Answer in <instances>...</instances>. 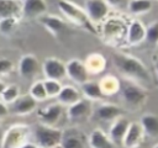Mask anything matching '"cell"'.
I'll use <instances>...</instances> for the list:
<instances>
[{"label": "cell", "instance_id": "1", "mask_svg": "<svg viewBox=\"0 0 158 148\" xmlns=\"http://www.w3.org/2000/svg\"><path fill=\"white\" fill-rule=\"evenodd\" d=\"M112 62L115 68L118 70L121 75L126 78V80L147 85L152 83L151 73L144 65L143 62H141L135 56H130L121 52H115L112 54Z\"/></svg>", "mask_w": 158, "mask_h": 148}, {"label": "cell", "instance_id": "2", "mask_svg": "<svg viewBox=\"0 0 158 148\" xmlns=\"http://www.w3.org/2000/svg\"><path fill=\"white\" fill-rule=\"evenodd\" d=\"M58 9L62 12V15L73 25L84 28L93 35H99L95 25L91 22L85 10L78 4L70 0H58Z\"/></svg>", "mask_w": 158, "mask_h": 148}, {"label": "cell", "instance_id": "3", "mask_svg": "<svg viewBox=\"0 0 158 148\" xmlns=\"http://www.w3.org/2000/svg\"><path fill=\"white\" fill-rule=\"evenodd\" d=\"M63 131L58 127L38 123L32 131L35 144L40 148H56L60 146Z\"/></svg>", "mask_w": 158, "mask_h": 148}, {"label": "cell", "instance_id": "4", "mask_svg": "<svg viewBox=\"0 0 158 148\" xmlns=\"http://www.w3.org/2000/svg\"><path fill=\"white\" fill-rule=\"evenodd\" d=\"M32 130L26 123L11 125L1 138V148H20L28 142Z\"/></svg>", "mask_w": 158, "mask_h": 148}, {"label": "cell", "instance_id": "5", "mask_svg": "<svg viewBox=\"0 0 158 148\" xmlns=\"http://www.w3.org/2000/svg\"><path fill=\"white\" fill-rule=\"evenodd\" d=\"M121 96L126 106L130 109H139L147 101V91L142 85L126 80L125 85H121Z\"/></svg>", "mask_w": 158, "mask_h": 148}, {"label": "cell", "instance_id": "6", "mask_svg": "<svg viewBox=\"0 0 158 148\" xmlns=\"http://www.w3.org/2000/svg\"><path fill=\"white\" fill-rule=\"evenodd\" d=\"M84 10L91 22L100 23L105 21L110 14V5L106 0H86L84 5Z\"/></svg>", "mask_w": 158, "mask_h": 148}, {"label": "cell", "instance_id": "7", "mask_svg": "<svg viewBox=\"0 0 158 148\" xmlns=\"http://www.w3.org/2000/svg\"><path fill=\"white\" fill-rule=\"evenodd\" d=\"M91 113H93L91 101L83 99V97L79 101H77L75 104L68 106V109H67L68 120L74 123H81V122L89 120Z\"/></svg>", "mask_w": 158, "mask_h": 148}, {"label": "cell", "instance_id": "8", "mask_svg": "<svg viewBox=\"0 0 158 148\" xmlns=\"http://www.w3.org/2000/svg\"><path fill=\"white\" fill-rule=\"evenodd\" d=\"M126 31L125 25L118 18L107 20L104 25V32H102V39L109 44H116L118 41H121L123 37L126 38Z\"/></svg>", "mask_w": 158, "mask_h": 148}, {"label": "cell", "instance_id": "9", "mask_svg": "<svg viewBox=\"0 0 158 148\" xmlns=\"http://www.w3.org/2000/svg\"><path fill=\"white\" fill-rule=\"evenodd\" d=\"M42 72L46 79H52L60 81L67 76L65 74V63L56 57H48L44 59L42 64Z\"/></svg>", "mask_w": 158, "mask_h": 148}, {"label": "cell", "instance_id": "10", "mask_svg": "<svg viewBox=\"0 0 158 148\" xmlns=\"http://www.w3.org/2000/svg\"><path fill=\"white\" fill-rule=\"evenodd\" d=\"M64 109L59 102L56 104H51L44 109L38 110L37 116L40 120V123L46 125V126H52V127H57L58 122L60 121L62 116H63Z\"/></svg>", "mask_w": 158, "mask_h": 148}, {"label": "cell", "instance_id": "11", "mask_svg": "<svg viewBox=\"0 0 158 148\" xmlns=\"http://www.w3.org/2000/svg\"><path fill=\"white\" fill-rule=\"evenodd\" d=\"M65 74L72 81L79 85L89 80V73L84 65V62L78 58L70 59L65 63Z\"/></svg>", "mask_w": 158, "mask_h": 148}, {"label": "cell", "instance_id": "12", "mask_svg": "<svg viewBox=\"0 0 158 148\" xmlns=\"http://www.w3.org/2000/svg\"><path fill=\"white\" fill-rule=\"evenodd\" d=\"M86 137L77 127H69L63 131L60 148H85Z\"/></svg>", "mask_w": 158, "mask_h": 148}, {"label": "cell", "instance_id": "13", "mask_svg": "<svg viewBox=\"0 0 158 148\" xmlns=\"http://www.w3.org/2000/svg\"><path fill=\"white\" fill-rule=\"evenodd\" d=\"M48 10V5L46 0H23L21 5V16L32 20L40 18L46 15Z\"/></svg>", "mask_w": 158, "mask_h": 148}, {"label": "cell", "instance_id": "14", "mask_svg": "<svg viewBox=\"0 0 158 148\" xmlns=\"http://www.w3.org/2000/svg\"><path fill=\"white\" fill-rule=\"evenodd\" d=\"M144 131L139 122H130V126L122 141V146L125 148H138L144 141Z\"/></svg>", "mask_w": 158, "mask_h": 148}, {"label": "cell", "instance_id": "15", "mask_svg": "<svg viewBox=\"0 0 158 148\" xmlns=\"http://www.w3.org/2000/svg\"><path fill=\"white\" fill-rule=\"evenodd\" d=\"M19 73L23 79H32L40 72V62L33 54H23L19 62Z\"/></svg>", "mask_w": 158, "mask_h": 148}, {"label": "cell", "instance_id": "16", "mask_svg": "<svg viewBox=\"0 0 158 148\" xmlns=\"http://www.w3.org/2000/svg\"><path fill=\"white\" fill-rule=\"evenodd\" d=\"M130 120L125 116H120L114 122H111L110 130H109V138L114 143V146H122L123 137L127 132V128L130 126Z\"/></svg>", "mask_w": 158, "mask_h": 148}, {"label": "cell", "instance_id": "17", "mask_svg": "<svg viewBox=\"0 0 158 148\" xmlns=\"http://www.w3.org/2000/svg\"><path fill=\"white\" fill-rule=\"evenodd\" d=\"M38 21L53 37H59L68 27L64 20L56 15H43L38 18Z\"/></svg>", "mask_w": 158, "mask_h": 148}, {"label": "cell", "instance_id": "18", "mask_svg": "<svg viewBox=\"0 0 158 148\" xmlns=\"http://www.w3.org/2000/svg\"><path fill=\"white\" fill-rule=\"evenodd\" d=\"M126 41L130 46H138L146 41V26L139 20H133L127 26Z\"/></svg>", "mask_w": 158, "mask_h": 148}, {"label": "cell", "instance_id": "19", "mask_svg": "<svg viewBox=\"0 0 158 148\" xmlns=\"http://www.w3.org/2000/svg\"><path fill=\"white\" fill-rule=\"evenodd\" d=\"M37 101L30 95H20L19 99L11 104V112L19 116H26L35 111Z\"/></svg>", "mask_w": 158, "mask_h": 148}, {"label": "cell", "instance_id": "20", "mask_svg": "<svg viewBox=\"0 0 158 148\" xmlns=\"http://www.w3.org/2000/svg\"><path fill=\"white\" fill-rule=\"evenodd\" d=\"M122 109L115 104H110V102H104L101 104L96 111L95 115L100 121L104 122H114L116 118H118L120 116H122Z\"/></svg>", "mask_w": 158, "mask_h": 148}, {"label": "cell", "instance_id": "21", "mask_svg": "<svg viewBox=\"0 0 158 148\" xmlns=\"http://www.w3.org/2000/svg\"><path fill=\"white\" fill-rule=\"evenodd\" d=\"M83 62H84V65H85L89 75L90 74H94V75L101 74L106 69V65H107L106 58L101 53H96V52L88 54V57Z\"/></svg>", "mask_w": 158, "mask_h": 148}, {"label": "cell", "instance_id": "22", "mask_svg": "<svg viewBox=\"0 0 158 148\" xmlns=\"http://www.w3.org/2000/svg\"><path fill=\"white\" fill-rule=\"evenodd\" d=\"M21 0H0V21L10 17L20 18Z\"/></svg>", "mask_w": 158, "mask_h": 148}, {"label": "cell", "instance_id": "23", "mask_svg": "<svg viewBox=\"0 0 158 148\" xmlns=\"http://www.w3.org/2000/svg\"><path fill=\"white\" fill-rule=\"evenodd\" d=\"M98 83L100 85L104 96H112L121 90V80L112 74L104 75Z\"/></svg>", "mask_w": 158, "mask_h": 148}, {"label": "cell", "instance_id": "24", "mask_svg": "<svg viewBox=\"0 0 158 148\" xmlns=\"http://www.w3.org/2000/svg\"><path fill=\"white\" fill-rule=\"evenodd\" d=\"M81 99V94L79 92V90L72 85H64L62 86L60 92L57 96L58 102L62 106H70L73 104H75L77 101H79Z\"/></svg>", "mask_w": 158, "mask_h": 148}, {"label": "cell", "instance_id": "25", "mask_svg": "<svg viewBox=\"0 0 158 148\" xmlns=\"http://www.w3.org/2000/svg\"><path fill=\"white\" fill-rule=\"evenodd\" d=\"M88 143L90 148H114V143L109 138V136L100 128H95L91 131L88 138Z\"/></svg>", "mask_w": 158, "mask_h": 148}, {"label": "cell", "instance_id": "26", "mask_svg": "<svg viewBox=\"0 0 158 148\" xmlns=\"http://www.w3.org/2000/svg\"><path fill=\"white\" fill-rule=\"evenodd\" d=\"M81 92L89 101H100L105 97L98 81L88 80L84 84H81Z\"/></svg>", "mask_w": 158, "mask_h": 148}, {"label": "cell", "instance_id": "27", "mask_svg": "<svg viewBox=\"0 0 158 148\" xmlns=\"http://www.w3.org/2000/svg\"><path fill=\"white\" fill-rule=\"evenodd\" d=\"M139 123H141L146 136H148L151 138L158 137V116H156L153 113H144L141 117Z\"/></svg>", "mask_w": 158, "mask_h": 148}, {"label": "cell", "instance_id": "28", "mask_svg": "<svg viewBox=\"0 0 158 148\" xmlns=\"http://www.w3.org/2000/svg\"><path fill=\"white\" fill-rule=\"evenodd\" d=\"M128 11L132 15H143L151 11L152 9V0H130L128 1Z\"/></svg>", "mask_w": 158, "mask_h": 148}, {"label": "cell", "instance_id": "29", "mask_svg": "<svg viewBox=\"0 0 158 148\" xmlns=\"http://www.w3.org/2000/svg\"><path fill=\"white\" fill-rule=\"evenodd\" d=\"M20 96V88L15 84H11V85H6L5 89L2 90L1 92V101L6 105L9 104H12L15 102Z\"/></svg>", "mask_w": 158, "mask_h": 148}, {"label": "cell", "instance_id": "30", "mask_svg": "<svg viewBox=\"0 0 158 148\" xmlns=\"http://www.w3.org/2000/svg\"><path fill=\"white\" fill-rule=\"evenodd\" d=\"M19 26V18L10 17L0 21V33L4 36H10L15 32V30Z\"/></svg>", "mask_w": 158, "mask_h": 148}, {"label": "cell", "instance_id": "31", "mask_svg": "<svg viewBox=\"0 0 158 148\" xmlns=\"http://www.w3.org/2000/svg\"><path fill=\"white\" fill-rule=\"evenodd\" d=\"M37 102L38 101H44L47 99V94L44 90V85L43 81H35L31 88H30V92H28Z\"/></svg>", "mask_w": 158, "mask_h": 148}, {"label": "cell", "instance_id": "32", "mask_svg": "<svg viewBox=\"0 0 158 148\" xmlns=\"http://www.w3.org/2000/svg\"><path fill=\"white\" fill-rule=\"evenodd\" d=\"M44 85V90L47 94V97H57L58 94L62 90V84L57 80H52V79H44L43 81Z\"/></svg>", "mask_w": 158, "mask_h": 148}, {"label": "cell", "instance_id": "33", "mask_svg": "<svg viewBox=\"0 0 158 148\" xmlns=\"http://www.w3.org/2000/svg\"><path fill=\"white\" fill-rule=\"evenodd\" d=\"M146 41L149 44H158V21H154L146 27Z\"/></svg>", "mask_w": 158, "mask_h": 148}, {"label": "cell", "instance_id": "34", "mask_svg": "<svg viewBox=\"0 0 158 148\" xmlns=\"http://www.w3.org/2000/svg\"><path fill=\"white\" fill-rule=\"evenodd\" d=\"M14 63L9 58H0V75H7L12 72Z\"/></svg>", "mask_w": 158, "mask_h": 148}, {"label": "cell", "instance_id": "35", "mask_svg": "<svg viewBox=\"0 0 158 148\" xmlns=\"http://www.w3.org/2000/svg\"><path fill=\"white\" fill-rule=\"evenodd\" d=\"M9 112H10L9 106L6 104H4L2 101H0V120H4L9 115Z\"/></svg>", "mask_w": 158, "mask_h": 148}, {"label": "cell", "instance_id": "36", "mask_svg": "<svg viewBox=\"0 0 158 148\" xmlns=\"http://www.w3.org/2000/svg\"><path fill=\"white\" fill-rule=\"evenodd\" d=\"M20 148H40V147H37L35 143H32V142H27V143H25L23 146H21Z\"/></svg>", "mask_w": 158, "mask_h": 148}, {"label": "cell", "instance_id": "37", "mask_svg": "<svg viewBox=\"0 0 158 148\" xmlns=\"http://www.w3.org/2000/svg\"><path fill=\"white\" fill-rule=\"evenodd\" d=\"M106 1L109 5H112V6H118L122 2V0H106Z\"/></svg>", "mask_w": 158, "mask_h": 148}, {"label": "cell", "instance_id": "38", "mask_svg": "<svg viewBox=\"0 0 158 148\" xmlns=\"http://www.w3.org/2000/svg\"><path fill=\"white\" fill-rule=\"evenodd\" d=\"M5 86H6L5 83H4L2 80H0V96H1V92H2V90L5 89Z\"/></svg>", "mask_w": 158, "mask_h": 148}, {"label": "cell", "instance_id": "39", "mask_svg": "<svg viewBox=\"0 0 158 148\" xmlns=\"http://www.w3.org/2000/svg\"><path fill=\"white\" fill-rule=\"evenodd\" d=\"M154 69H156V74H157V76H158V60L154 63Z\"/></svg>", "mask_w": 158, "mask_h": 148}, {"label": "cell", "instance_id": "40", "mask_svg": "<svg viewBox=\"0 0 158 148\" xmlns=\"http://www.w3.org/2000/svg\"><path fill=\"white\" fill-rule=\"evenodd\" d=\"M153 148H158V143H157L156 146H153Z\"/></svg>", "mask_w": 158, "mask_h": 148}, {"label": "cell", "instance_id": "41", "mask_svg": "<svg viewBox=\"0 0 158 148\" xmlns=\"http://www.w3.org/2000/svg\"><path fill=\"white\" fill-rule=\"evenodd\" d=\"M56 148H60V147H56Z\"/></svg>", "mask_w": 158, "mask_h": 148}, {"label": "cell", "instance_id": "42", "mask_svg": "<svg viewBox=\"0 0 158 148\" xmlns=\"http://www.w3.org/2000/svg\"><path fill=\"white\" fill-rule=\"evenodd\" d=\"M157 46H158V44H157Z\"/></svg>", "mask_w": 158, "mask_h": 148}]
</instances>
